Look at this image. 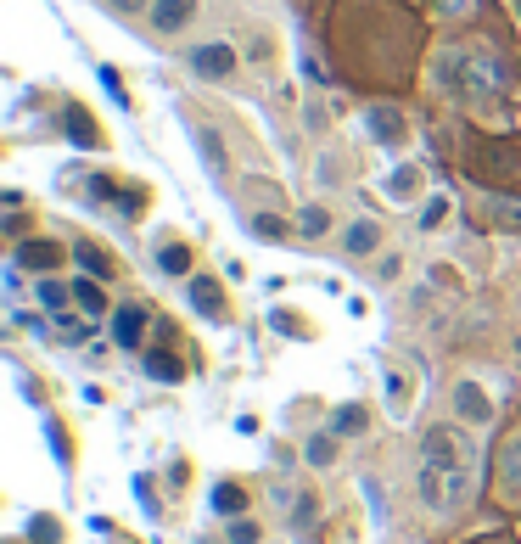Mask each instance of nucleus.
<instances>
[{
  "label": "nucleus",
  "instance_id": "nucleus-16",
  "mask_svg": "<svg viewBox=\"0 0 521 544\" xmlns=\"http://www.w3.org/2000/svg\"><path fill=\"white\" fill-rule=\"evenodd\" d=\"M73 298H79V309H90V320L96 315H107V292H101V281H73Z\"/></svg>",
  "mask_w": 521,
  "mask_h": 544
},
{
  "label": "nucleus",
  "instance_id": "nucleus-12",
  "mask_svg": "<svg viewBox=\"0 0 521 544\" xmlns=\"http://www.w3.org/2000/svg\"><path fill=\"white\" fill-rule=\"evenodd\" d=\"M342 247H348L353 258L376 253V247H381V225H370V219H353V225H348V236H342Z\"/></svg>",
  "mask_w": 521,
  "mask_h": 544
},
{
  "label": "nucleus",
  "instance_id": "nucleus-13",
  "mask_svg": "<svg viewBox=\"0 0 521 544\" xmlns=\"http://www.w3.org/2000/svg\"><path fill=\"white\" fill-rule=\"evenodd\" d=\"M73 258H79V270H85V275H96V281H113V258L101 253V247L79 242V247H73Z\"/></svg>",
  "mask_w": 521,
  "mask_h": 544
},
{
  "label": "nucleus",
  "instance_id": "nucleus-26",
  "mask_svg": "<svg viewBox=\"0 0 521 544\" xmlns=\"http://www.w3.org/2000/svg\"><path fill=\"white\" fill-rule=\"evenodd\" d=\"M443 214H449V202H443V197H432V202L421 208V230H437V225H443Z\"/></svg>",
  "mask_w": 521,
  "mask_h": 544
},
{
  "label": "nucleus",
  "instance_id": "nucleus-10",
  "mask_svg": "<svg viewBox=\"0 0 521 544\" xmlns=\"http://www.w3.org/2000/svg\"><path fill=\"white\" fill-rule=\"evenodd\" d=\"M62 129H68L73 146H101V124L85 113V107H68V113H62Z\"/></svg>",
  "mask_w": 521,
  "mask_h": 544
},
{
  "label": "nucleus",
  "instance_id": "nucleus-20",
  "mask_svg": "<svg viewBox=\"0 0 521 544\" xmlns=\"http://www.w3.org/2000/svg\"><path fill=\"white\" fill-rule=\"evenodd\" d=\"M499 477H505V488L521 494V438H510V449L499 455Z\"/></svg>",
  "mask_w": 521,
  "mask_h": 544
},
{
  "label": "nucleus",
  "instance_id": "nucleus-31",
  "mask_svg": "<svg viewBox=\"0 0 521 544\" xmlns=\"http://www.w3.org/2000/svg\"><path fill=\"white\" fill-rule=\"evenodd\" d=\"M230 544H258V528L253 522H236V528H230Z\"/></svg>",
  "mask_w": 521,
  "mask_h": 544
},
{
  "label": "nucleus",
  "instance_id": "nucleus-22",
  "mask_svg": "<svg viewBox=\"0 0 521 544\" xmlns=\"http://www.w3.org/2000/svg\"><path fill=\"white\" fill-rule=\"evenodd\" d=\"M331 432H337V438H353V432H365V410H359V404H342L337 421H331Z\"/></svg>",
  "mask_w": 521,
  "mask_h": 544
},
{
  "label": "nucleus",
  "instance_id": "nucleus-2",
  "mask_svg": "<svg viewBox=\"0 0 521 544\" xmlns=\"http://www.w3.org/2000/svg\"><path fill=\"white\" fill-rule=\"evenodd\" d=\"M465 488H471V472H449V466H426L421 460V500L432 511H454L465 500Z\"/></svg>",
  "mask_w": 521,
  "mask_h": 544
},
{
  "label": "nucleus",
  "instance_id": "nucleus-33",
  "mask_svg": "<svg viewBox=\"0 0 521 544\" xmlns=\"http://www.w3.org/2000/svg\"><path fill=\"white\" fill-rule=\"evenodd\" d=\"M107 6H113V12H141L146 0H107Z\"/></svg>",
  "mask_w": 521,
  "mask_h": 544
},
{
  "label": "nucleus",
  "instance_id": "nucleus-25",
  "mask_svg": "<svg viewBox=\"0 0 521 544\" xmlns=\"http://www.w3.org/2000/svg\"><path fill=\"white\" fill-rule=\"evenodd\" d=\"M297 230H303V236H325V230H331V214H325V208H303Z\"/></svg>",
  "mask_w": 521,
  "mask_h": 544
},
{
  "label": "nucleus",
  "instance_id": "nucleus-19",
  "mask_svg": "<svg viewBox=\"0 0 521 544\" xmlns=\"http://www.w3.org/2000/svg\"><path fill=\"white\" fill-rule=\"evenodd\" d=\"M146 376H152V382H180L185 365L174 354H163V348H157V354H146Z\"/></svg>",
  "mask_w": 521,
  "mask_h": 544
},
{
  "label": "nucleus",
  "instance_id": "nucleus-3",
  "mask_svg": "<svg viewBox=\"0 0 521 544\" xmlns=\"http://www.w3.org/2000/svg\"><path fill=\"white\" fill-rule=\"evenodd\" d=\"M421 455H426V466H449V472H465V466H471V449H465V438L454 427H432L426 432Z\"/></svg>",
  "mask_w": 521,
  "mask_h": 544
},
{
  "label": "nucleus",
  "instance_id": "nucleus-21",
  "mask_svg": "<svg viewBox=\"0 0 521 544\" xmlns=\"http://www.w3.org/2000/svg\"><path fill=\"white\" fill-rule=\"evenodd\" d=\"M253 236H258V242H286L292 230H286L281 214H253Z\"/></svg>",
  "mask_w": 521,
  "mask_h": 544
},
{
  "label": "nucleus",
  "instance_id": "nucleus-24",
  "mask_svg": "<svg viewBox=\"0 0 521 544\" xmlns=\"http://www.w3.org/2000/svg\"><path fill=\"white\" fill-rule=\"evenodd\" d=\"M309 460H314V466H331V460H337V438H331V432L309 438Z\"/></svg>",
  "mask_w": 521,
  "mask_h": 544
},
{
  "label": "nucleus",
  "instance_id": "nucleus-15",
  "mask_svg": "<svg viewBox=\"0 0 521 544\" xmlns=\"http://www.w3.org/2000/svg\"><path fill=\"white\" fill-rule=\"evenodd\" d=\"M213 511H219V516H241V511H247V488H241V483H219V488H213Z\"/></svg>",
  "mask_w": 521,
  "mask_h": 544
},
{
  "label": "nucleus",
  "instance_id": "nucleus-29",
  "mask_svg": "<svg viewBox=\"0 0 521 544\" xmlns=\"http://www.w3.org/2000/svg\"><path fill=\"white\" fill-rule=\"evenodd\" d=\"M51 444H57V460H62V466H68V460H73V449H68V432H62L57 421H51Z\"/></svg>",
  "mask_w": 521,
  "mask_h": 544
},
{
  "label": "nucleus",
  "instance_id": "nucleus-32",
  "mask_svg": "<svg viewBox=\"0 0 521 544\" xmlns=\"http://www.w3.org/2000/svg\"><path fill=\"white\" fill-rule=\"evenodd\" d=\"M437 6H443V12H454V17H460V12H471V0H437Z\"/></svg>",
  "mask_w": 521,
  "mask_h": 544
},
{
  "label": "nucleus",
  "instance_id": "nucleus-11",
  "mask_svg": "<svg viewBox=\"0 0 521 544\" xmlns=\"http://www.w3.org/2000/svg\"><path fill=\"white\" fill-rule=\"evenodd\" d=\"M17 264H23V270H57L62 247L57 242H23V247H17Z\"/></svg>",
  "mask_w": 521,
  "mask_h": 544
},
{
  "label": "nucleus",
  "instance_id": "nucleus-1",
  "mask_svg": "<svg viewBox=\"0 0 521 544\" xmlns=\"http://www.w3.org/2000/svg\"><path fill=\"white\" fill-rule=\"evenodd\" d=\"M443 85L460 101H488V96H499L505 73H499L493 51H482V45H449L443 51Z\"/></svg>",
  "mask_w": 521,
  "mask_h": 544
},
{
  "label": "nucleus",
  "instance_id": "nucleus-30",
  "mask_svg": "<svg viewBox=\"0 0 521 544\" xmlns=\"http://www.w3.org/2000/svg\"><path fill=\"white\" fill-rule=\"evenodd\" d=\"M57 331H62V337H68V343H79V337H85V326H79V320H73V315H57Z\"/></svg>",
  "mask_w": 521,
  "mask_h": 544
},
{
  "label": "nucleus",
  "instance_id": "nucleus-18",
  "mask_svg": "<svg viewBox=\"0 0 521 544\" xmlns=\"http://www.w3.org/2000/svg\"><path fill=\"white\" fill-rule=\"evenodd\" d=\"M157 270H163V275H185V270H191V247L163 242V247H157Z\"/></svg>",
  "mask_w": 521,
  "mask_h": 544
},
{
  "label": "nucleus",
  "instance_id": "nucleus-27",
  "mask_svg": "<svg viewBox=\"0 0 521 544\" xmlns=\"http://www.w3.org/2000/svg\"><path fill=\"white\" fill-rule=\"evenodd\" d=\"M40 303L45 309H62V303H68V287H62V281H40Z\"/></svg>",
  "mask_w": 521,
  "mask_h": 544
},
{
  "label": "nucleus",
  "instance_id": "nucleus-14",
  "mask_svg": "<svg viewBox=\"0 0 521 544\" xmlns=\"http://www.w3.org/2000/svg\"><path fill=\"white\" fill-rule=\"evenodd\" d=\"M387 197H393V202H415V197H421V174H415V169H393V174H387Z\"/></svg>",
  "mask_w": 521,
  "mask_h": 544
},
{
  "label": "nucleus",
  "instance_id": "nucleus-9",
  "mask_svg": "<svg viewBox=\"0 0 521 544\" xmlns=\"http://www.w3.org/2000/svg\"><path fill=\"white\" fill-rule=\"evenodd\" d=\"M454 410H460L465 421H477V427H482V421H493V404H488V393H482L477 382H460V387H454Z\"/></svg>",
  "mask_w": 521,
  "mask_h": 544
},
{
  "label": "nucleus",
  "instance_id": "nucleus-5",
  "mask_svg": "<svg viewBox=\"0 0 521 544\" xmlns=\"http://www.w3.org/2000/svg\"><path fill=\"white\" fill-rule=\"evenodd\" d=\"M365 135L376 146L404 141V113H398V107H365Z\"/></svg>",
  "mask_w": 521,
  "mask_h": 544
},
{
  "label": "nucleus",
  "instance_id": "nucleus-28",
  "mask_svg": "<svg viewBox=\"0 0 521 544\" xmlns=\"http://www.w3.org/2000/svg\"><path fill=\"white\" fill-rule=\"evenodd\" d=\"M34 539H40V544H57V522H51V516H34Z\"/></svg>",
  "mask_w": 521,
  "mask_h": 544
},
{
  "label": "nucleus",
  "instance_id": "nucleus-23",
  "mask_svg": "<svg viewBox=\"0 0 521 544\" xmlns=\"http://www.w3.org/2000/svg\"><path fill=\"white\" fill-rule=\"evenodd\" d=\"M197 146H202V158H208V174L213 180H225V158H219V141H213L208 129H197Z\"/></svg>",
  "mask_w": 521,
  "mask_h": 544
},
{
  "label": "nucleus",
  "instance_id": "nucleus-4",
  "mask_svg": "<svg viewBox=\"0 0 521 544\" xmlns=\"http://www.w3.org/2000/svg\"><path fill=\"white\" fill-rule=\"evenodd\" d=\"M185 62H191L197 79H230V73H236V51H230V45H197Z\"/></svg>",
  "mask_w": 521,
  "mask_h": 544
},
{
  "label": "nucleus",
  "instance_id": "nucleus-8",
  "mask_svg": "<svg viewBox=\"0 0 521 544\" xmlns=\"http://www.w3.org/2000/svg\"><path fill=\"white\" fill-rule=\"evenodd\" d=\"M141 337H146V309L124 303V309L113 315V343L118 348H141Z\"/></svg>",
  "mask_w": 521,
  "mask_h": 544
},
{
  "label": "nucleus",
  "instance_id": "nucleus-17",
  "mask_svg": "<svg viewBox=\"0 0 521 544\" xmlns=\"http://www.w3.org/2000/svg\"><path fill=\"white\" fill-rule=\"evenodd\" d=\"M488 225H499V230H521V202H510V197H488Z\"/></svg>",
  "mask_w": 521,
  "mask_h": 544
},
{
  "label": "nucleus",
  "instance_id": "nucleus-6",
  "mask_svg": "<svg viewBox=\"0 0 521 544\" xmlns=\"http://www.w3.org/2000/svg\"><path fill=\"white\" fill-rule=\"evenodd\" d=\"M191 309L197 315H208V320H225V292H219V281L213 275H191Z\"/></svg>",
  "mask_w": 521,
  "mask_h": 544
},
{
  "label": "nucleus",
  "instance_id": "nucleus-7",
  "mask_svg": "<svg viewBox=\"0 0 521 544\" xmlns=\"http://www.w3.org/2000/svg\"><path fill=\"white\" fill-rule=\"evenodd\" d=\"M191 17H197V0H157L152 6V29L157 34H180Z\"/></svg>",
  "mask_w": 521,
  "mask_h": 544
}]
</instances>
